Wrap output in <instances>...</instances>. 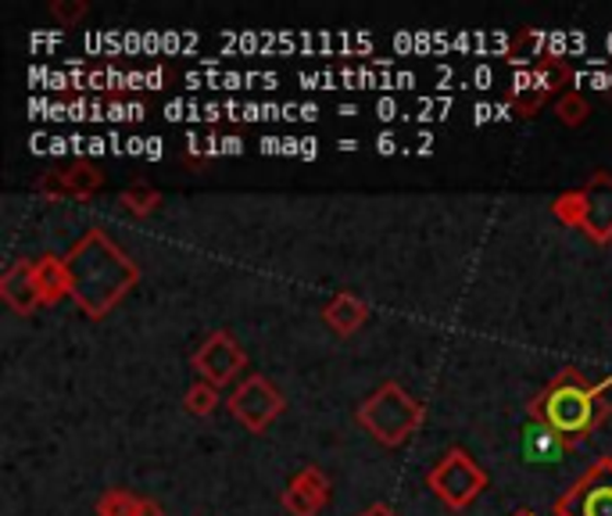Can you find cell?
Returning <instances> with one entry per match:
<instances>
[{
  "label": "cell",
  "mask_w": 612,
  "mask_h": 516,
  "mask_svg": "<svg viewBox=\"0 0 612 516\" xmlns=\"http://www.w3.org/2000/svg\"><path fill=\"white\" fill-rule=\"evenodd\" d=\"M591 395L580 391V387H558L549 398V423L555 431H566V434H577L591 423Z\"/></svg>",
  "instance_id": "cell-1"
},
{
  "label": "cell",
  "mask_w": 612,
  "mask_h": 516,
  "mask_svg": "<svg viewBox=\"0 0 612 516\" xmlns=\"http://www.w3.org/2000/svg\"><path fill=\"white\" fill-rule=\"evenodd\" d=\"M523 456L530 462H558V459H563V442H558V431L555 427H527Z\"/></svg>",
  "instance_id": "cell-2"
},
{
  "label": "cell",
  "mask_w": 612,
  "mask_h": 516,
  "mask_svg": "<svg viewBox=\"0 0 612 516\" xmlns=\"http://www.w3.org/2000/svg\"><path fill=\"white\" fill-rule=\"evenodd\" d=\"M330 319H333V327H341V330H351L355 327V322L362 319V308L351 302V298H344V302H337L333 308H330Z\"/></svg>",
  "instance_id": "cell-3"
},
{
  "label": "cell",
  "mask_w": 612,
  "mask_h": 516,
  "mask_svg": "<svg viewBox=\"0 0 612 516\" xmlns=\"http://www.w3.org/2000/svg\"><path fill=\"white\" fill-rule=\"evenodd\" d=\"M584 516H612V488H595L584 499Z\"/></svg>",
  "instance_id": "cell-4"
},
{
  "label": "cell",
  "mask_w": 612,
  "mask_h": 516,
  "mask_svg": "<svg viewBox=\"0 0 612 516\" xmlns=\"http://www.w3.org/2000/svg\"><path fill=\"white\" fill-rule=\"evenodd\" d=\"M193 409H212V395H193Z\"/></svg>",
  "instance_id": "cell-5"
},
{
  "label": "cell",
  "mask_w": 612,
  "mask_h": 516,
  "mask_svg": "<svg viewBox=\"0 0 612 516\" xmlns=\"http://www.w3.org/2000/svg\"><path fill=\"white\" fill-rule=\"evenodd\" d=\"M366 516H390V509H384V506H376V509H369Z\"/></svg>",
  "instance_id": "cell-6"
}]
</instances>
